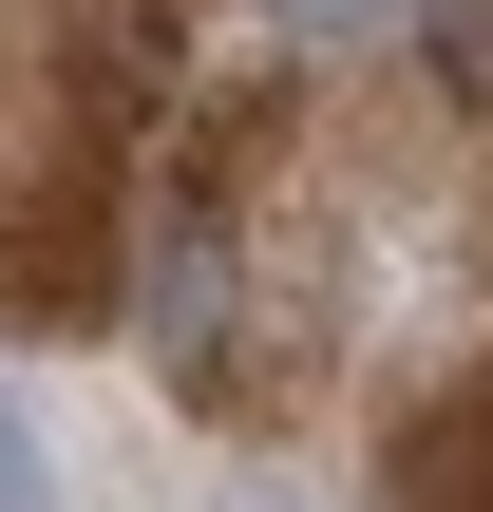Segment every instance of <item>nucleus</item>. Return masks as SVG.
I'll use <instances>...</instances> for the list:
<instances>
[{
    "label": "nucleus",
    "instance_id": "obj_1",
    "mask_svg": "<svg viewBox=\"0 0 493 512\" xmlns=\"http://www.w3.org/2000/svg\"><path fill=\"white\" fill-rule=\"evenodd\" d=\"M0 304H19V323H114V228H95V209L0 228Z\"/></svg>",
    "mask_w": 493,
    "mask_h": 512
},
{
    "label": "nucleus",
    "instance_id": "obj_5",
    "mask_svg": "<svg viewBox=\"0 0 493 512\" xmlns=\"http://www.w3.org/2000/svg\"><path fill=\"white\" fill-rule=\"evenodd\" d=\"M0 512H38V418L0 399Z\"/></svg>",
    "mask_w": 493,
    "mask_h": 512
},
{
    "label": "nucleus",
    "instance_id": "obj_4",
    "mask_svg": "<svg viewBox=\"0 0 493 512\" xmlns=\"http://www.w3.org/2000/svg\"><path fill=\"white\" fill-rule=\"evenodd\" d=\"M437 57H456V95H493V0H437Z\"/></svg>",
    "mask_w": 493,
    "mask_h": 512
},
{
    "label": "nucleus",
    "instance_id": "obj_3",
    "mask_svg": "<svg viewBox=\"0 0 493 512\" xmlns=\"http://www.w3.org/2000/svg\"><path fill=\"white\" fill-rule=\"evenodd\" d=\"M266 19H285V38H304V57H361V38H399V19H418V0H266Z\"/></svg>",
    "mask_w": 493,
    "mask_h": 512
},
{
    "label": "nucleus",
    "instance_id": "obj_6",
    "mask_svg": "<svg viewBox=\"0 0 493 512\" xmlns=\"http://www.w3.org/2000/svg\"><path fill=\"white\" fill-rule=\"evenodd\" d=\"M209 512H304V494H285V475H228V494H209Z\"/></svg>",
    "mask_w": 493,
    "mask_h": 512
},
{
    "label": "nucleus",
    "instance_id": "obj_2",
    "mask_svg": "<svg viewBox=\"0 0 493 512\" xmlns=\"http://www.w3.org/2000/svg\"><path fill=\"white\" fill-rule=\"evenodd\" d=\"M399 512H493V399L399 418Z\"/></svg>",
    "mask_w": 493,
    "mask_h": 512
}]
</instances>
